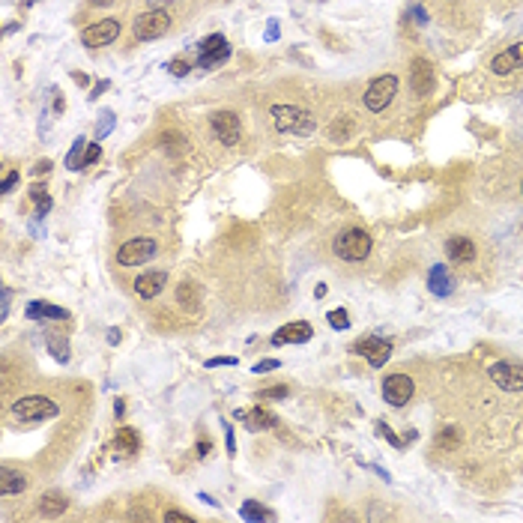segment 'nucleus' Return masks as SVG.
Here are the masks:
<instances>
[{
	"mask_svg": "<svg viewBox=\"0 0 523 523\" xmlns=\"http://www.w3.org/2000/svg\"><path fill=\"white\" fill-rule=\"evenodd\" d=\"M266 39H278V21H270V27H266Z\"/></svg>",
	"mask_w": 523,
	"mask_h": 523,
	"instance_id": "a18cd8bd",
	"label": "nucleus"
},
{
	"mask_svg": "<svg viewBox=\"0 0 523 523\" xmlns=\"http://www.w3.org/2000/svg\"><path fill=\"white\" fill-rule=\"evenodd\" d=\"M147 4H150V9H162V6L176 4V0H147Z\"/></svg>",
	"mask_w": 523,
	"mask_h": 523,
	"instance_id": "de8ad7c7",
	"label": "nucleus"
},
{
	"mask_svg": "<svg viewBox=\"0 0 523 523\" xmlns=\"http://www.w3.org/2000/svg\"><path fill=\"white\" fill-rule=\"evenodd\" d=\"M311 335H314V326L305 323V320H296V323H287L278 329L272 335V344L275 347H281V344H305L311 341Z\"/></svg>",
	"mask_w": 523,
	"mask_h": 523,
	"instance_id": "2eb2a0df",
	"label": "nucleus"
},
{
	"mask_svg": "<svg viewBox=\"0 0 523 523\" xmlns=\"http://www.w3.org/2000/svg\"><path fill=\"white\" fill-rule=\"evenodd\" d=\"M117 36H120V21L117 18H102L81 33V42H84V48H102V46H111Z\"/></svg>",
	"mask_w": 523,
	"mask_h": 523,
	"instance_id": "6e6552de",
	"label": "nucleus"
},
{
	"mask_svg": "<svg viewBox=\"0 0 523 523\" xmlns=\"http://www.w3.org/2000/svg\"><path fill=\"white\" fill-rule=\"evenodd\" d=\"M90 4H93V6H108L111 0H90Z\"/></svg>",
	"mask_w": 523,
	"mask_h": 523,
	"instance_id": "5fc2aeb1",
	"label": "nucleus"
},
{
	"mask_svg": "<svg viewBox=\"0 0 523 523\" xmlns=\"http://www.w3.org/2000/svg\"><path fill=\"white\" fill-rule=\"evenodd\" d=\"M270 114L275 120V129L278 132H291V135H311L317 129L314 117L308 111H299L293 105H272Z\"/></svg>",
	"mask_w": 523,
	"mask_h": 523,
	"instance_id": "f257e3e1",
	"label": "nucleus"
},
{
	"mask_svg": "<svg viewBox=\"0 0 523 523\" xmlns=\"http://www.w3.org/2000/svg\"><path fill=\"white\" fill-rule=\"evenodd\" d=\"M440 446H442V449H449V446H458V428H446V431H442V437H440Z\"/></svg>",
	"mask_w": 523,
	"mask_h": 523,
	"instance_id": "f704fd0d",
	"label": "nucleus"
},
{
	"mask_svg": "<svg viewBox=\"0 0 523 523\" xmlns=\"http://www.w3.org/2000/svg\"><path fill=\"white\" fill-rule=\"evenodd\" d=\"M350 132H353V120H350V117H341L338 123L329 129V138H332V141H338V144H344V141L350 138Z\"/></svg>",
	"mask_w": 523,
	"mask_h": 523,
	"instance_id": "c85d7f7f",
	"label": "nucleus"
},
{
	"mask_svg": "<svg viewBox=\"0 0 523 523\" xmlns=\"http://www.w3.org/2000/svg\"><path fill=\"white\" fill-rule=\"evenodd\" d=\"M517 69H523V42H515V46L503 48L491 60V72H496V75H511Z\"/></svg>",
	"mask_w": 523,
	"mask_h": 523,
	"instance_id": "4468645a",
	"label": "nucleus"
},
{
	"mask_svg": "<svg viewBox=\"0 0 523 523\" xmlns=\"http://www.w3.org/2000/svg\"><path fill=\"white\" fill-rule=\"evenodd\" d=\"M46 347L60 365H66L72 359V347H69V341H66L63 335H46Z\"/></svg>",
	"mask_w": 523,
	"mask_h": 523,
	"instance_id": "5701e85b",
	"label": "nucleus"
},
{
	"mask_svg": "<svg viewBox=\"0 0 523 523\" xmlns=\"http://www.w3.org/2000/svg\"><path fill=\"white\" fill-rule=\"evenodd\" d=\"M428 291H431L433 296H440V299L452 296V291H454V278H452V272H449L446 263H433V266H431V272H428Z\"/></svg>",
	"mask_w": 523,
	"mask_h": 523,
	"instance_id": "dca6fc26",
	"label": "nucleus"
},
{
	"mask_svg": "<svg viewBox=\"0 0 523 523\" xmlns=\"http://www.w3.org/2000/svg\"><path fill=\"white\" fill-rule=\"evenodd\" d=\"M176 299H180V305L188 308V311H197L200 308V299H197V287L183 281L180 287H176Z\"/></svg>",
	"mask_w": 523,
	"mask_h": 523,
	"instance_id": "bb28decb",
	"label": "nucleus"
},
{
	"mask_svg": "<svg viewBox=\"0 0 523 523\" xmlns=\"http://www.w3.org/2000/svg\"><path fill=\"white\" fill-rule=\"evenodd\" d=\"M353 353L365 356V359L371 362V368H380V365L389 362V356H392V344L380 341V338H365L359 344H353Z\"/></svg>",
	"mask_w": 523,
	"mask_h": 523,
	"instance_id": "f8f14e48",
	"label": "nucleus"
},
{
	"mask_svg": "<svg viewBox=\"0 0 523 523\" xmlns=\"http://www.w3.org/2000/svg\"><path fill=\"white\" fill-rule=\"evenodd\" d=\"M398 96V78L395 75H380L374 78L368 84V90H365V108L374 111V114H380L392 105V99Z\"/></svg>",
	"mask_w": 523,
	"mask_h": 523,
	"instance_id": "20e7f679",
	"label": "nucleus"
},
{
	"mask_svg": "<svg viewBox=\"0 0 523 523\" xmlns=\"http://www.w3.org/2000/svg\"><path fill=\"white\" fill-rule=\"evenodd\" d=\"M138 433H135V428H120L117 431V437H114V452L117 454H135L138 452Z\"/></svg>",
	"mask_w": 523,
	"mask_h": 523,
	"instance_id": "4be33fe9",
	"label": "nucleus"
},
{
	"mask_svg": "<svg viewBox=\"0 0 523 523\" xmlns=\"http://www.w3.org/2000/svg\"><path fill=\"white\" fill-rule=\"evenodd\" d=\"M165 284H168V275H165V272H159V270L144 272V275L135 278V293L141 299H155L165 291Z\"/></svg>",
	"mask_w": 523,
	"mask_h": 523,
	"instance_id": "f3484780",
	"label": "nucleus"
},
{
	"mask_svg": "<svg viewBox=\"0 0 523 523\" xmlns=\"http://www.w3.org/2000/svg\"><path fill=\"white\" fill-rule=\"evenodd\" d=\"M329 326L332 329H338V332H344V329H350V317H347V311L344 308H335V311H329Z\"/></svg>",
	"mask_w": 523,
	"mask_h": 523,
	"instance_id": "7c9ffc66",
	"label": "nucleus"
},
{
	"mask_svg": "<svg viewBox=\"0 0 523 523\" xmlns=\"http://www.w3.org/2000/svg\"><path fill=\"white\" fill-rule=\"evenodd\" d=\"M239 359L233 356H216V359H207V368H221V365H237Z\"/></svg>",
	"mask_w": 523,
	"mask_h": 523,
	"instance_id": "58836bf2",
	"label": "nucleus"
},
{
	"mask_svg": "<svg viewBox=\"0 0 523 523\" xmlns=\"http://www.w3.org/2000/svg\"><path fill=\"white\" fill-rule=\"evenodd\" d=\"M108 344H120V332H117V329L108 332Z\"/></svg>",
	"mask_w": 523,
	"mask_h": 523,
	"instance_id": "603ef678",
	"label": "nucleus"
},
{
	"mask_svg": "<svg viewBox=\"0 0 523 523\" xmlns=\"http://www.w3.org/2000/svg\"><path fill=\"white\" fill-rule=\"evenodd\" d=\"M155 251H159V246H155V239H129L120 246L117 251V263L120 266H141V263H150L155 258Z\"/></svg>",
	"mask_w": 523,
	"mask_h": 523,
	"instance_id": "423d86ee",
	"label": "nucleus"
},
{
	"mask_svg": "<svg viewBox=\"0 0 523 523\" xmlns=\"http://www.w3.org/2000/svg\"><path fill=\"white\" fill-rule=\"evenodd\" d=\"M197 454H200V458H207V454H209V442H197Z\"/></svg>",
	"mask_w": 523,
	"mask_h": 523,
	"instance_id": "3c124183",
	"label": "nucleus"
},
{
	"mask_svg": "<svg viewBox=\"0 0 523 523\" xmlns=\"http://www.w3.org/2000/svg\"><path fill=\"white\" fill-rule=\"evenodd\" d=\"M413 392H416V386L407 374H389L383 380V398H386V404H392V407H404L407 400L413 398Z\"/></svg>",
	"mask_w": 523,
	"mask_h": 523,
	"instance_id": "9d476101",
	"label": "nucleus"
},
{
	"mask_svg": "<svg viewBox=\"0 0 523 523\" xmlns=\"http://www.w3.org/2000/svg\"><path fill=\"white\" fill-rule=\"evenodd\" d=\"M446 258L452 263H470L475 260V242L466 237H449L446 239Z\"/></svg>",
	"mask_w": 523,
	"mask_h": 523,
	"instance_id": "a211bd4d",
	"label": "nucleus"
},
{
	"mask_svg": "<svg viewBox=\"0 0 523 523\" xmlns=\"http://www.w3.org/2000/svg\"><path fill=\"white\" fill-rule=\"evenodd\" d=\"M165 69H168L171 75H176V78H186L188 72H192V63L188 60H183V57H174L168 66H165Z\"/></svg>",
	"mask_w": 523,
	"mask_h": 523,
	"instance_id": "2f4dec72",
	"label": "nucleus"
},
{
	"mask_svg": "<svg viewBox=\"0 0 523 523\" xmlns=\"http://www.w3.org/2000/svg\"><path fill=\"white\" fill-rule=\"evenodd\" d=\"M84 153H87V138H75L72 150L66 153V168H69V171H84Z\"/></svg>",
	"mask_w": 523,
	"mask_h": 523,
	"instance_id": "a878e982",
	"label": "nucleus"
},
{
	"mask_svg": "<svg viewBox=\"0 0 523 523\" xmlns=\"http://www.w3.org/2000/svg\"><path fill=\"white\" fill-rule=\"evenodd\" d=\"M520 188H523V186H520Z\"/></svg>",
	"mask_w": 523,
	"mask_h": 523,
	"instance_id": "4d7b16f0",
	"label": "nucleus"
},
{
	"mask_svg": "<svg viewBox=\"0 0 523 523\" xmlns=\"http://www.w3.org/2000/svg\"><path fill=\"white\" fill-rule=\"evenodd\" d=\"M0 299H4V320L9 317V291L4 287V291H0Z\"/></svg>",
	"mask_w": 523,
	"mask_h": 523,
	"instance_id": "49530a36",
	"label": "nucleus"
},
{
	"mask_svg": "<svg viewBox=\"0 0 523 523\" xmlns=\"http://www.w3.org/2000/svg\"><path fill=\"white\" fill-rule=\"evenodd\" d=\"M433 87V66L425 57H416L410 63V90L416 96H428Z\"/></svg>",
	"mask_w": 523,
	"mask_h": 523,
	"instance_id": "ddd939ff",
	"label": "nucleus"
},
{
	"mask_svg": "<svg viewBox=\"0 0 523 523\" xmlns=\"http://www.w3.org/2000/svg\"><path fill=\"white\" fill-rule=\"evenodd\" d=\"M239 517L242 520H251V523H260V520H275V515L270 508H263L260 503H254V499H246L239 508Z\"/></svg>",
	"mask_w": 523,
	"mask_h": 523,
	"instance_id": "b1692460",
	"label": "nucleus"
},
{
	"mask_svg": "<svg viewBox=\"0 0 523 523\" xmlns=\"http://www.w3.org/2000/svg\"><path fill=\"white\" fill-rule=\"evenodd\" d=\"M132 30H135V36L141 42H153V39H159L171 30V15L165 13V9H150V13L135 18V27Z\"/></svg>",
	"mask_w": 523,
	"mask_h": 523,
	"instance_id": "39448f33",
	"label": "nucleus"
},
{
	"mask_svg": "<svg viewBox=\"0 0 523 523\" xmlns=\"http://www.w3.org/2000/svg\"><path fill=\"white\" fill-rule=\"evenodd\" d=\"M99 155H102V147L93 141V144H87V153H84V168H90V165L99 162Z\"/></svg>",
	"mask_w": 523,
	"mask_h": 523,
	"instance_id": "72a5a7b5",
	"label": "nucleus"
},
{
	"mask_svg": "<svg viewBox=\"0 0 523 523\" xmlns=\"http://www.w3.org/2000/svg\"><path fill=\"white\" fill-rule=\"evenodd\" d=\"M183 144H186V138L183 135H176V132H165L162 135V147L168 150V153H183Z\"/></svg>",
	"mask_w": 523,
	"mask_h": 523,
	"instance_id": "c756f323",
	"label": "nucleus"
},
{
	"mask_svg": "<svg viewBox=\"0 0 523 523\" xmlns=\"http://www.w3.org/2000/svg\"><path fill=\"white\" fill-rule=\"evenodd\" d=\"M491 380L503 389V392H523V365H511V362H496L487 368Z\"/></svg>",
	"mask_w": 523,
	"mask_h": 523,
	"instance_id": "9b49d317",
	"label": "nucleus"
},
{
	"mask_svg": "<svg viewBox=\"0 0 523 523\" xmlns=\"http://www.w3.org/2000/svg\"><path fill=\"white\" fill-rule=\"evenodd\" d=\"M213 135L225 144V147H237L239 138H242V126H239V117L233 114V111H218L213 114Z\"/></svg>",
	"mask_w": 523,
	"mask_h": 523,
	"instance_id": "1a4fd4ad",
	"label": "nucleus"
},
{
	"mask_svg": "<svg viewBox=\"0 0 523 523\" xmlns=\"http://www.w3.org/2000/svg\"><path fill=\"white\" fill-rule=\"evenodd\" d=\"M27 317L30 320H69V311H66L63 305L42 302V299H36V302L27 305Z\"/></svg>",
	"mask_w": 523,
	"mask_h": 523,
	"instance_id": "6ab92c4d",
	"label": "nucleus"
},
{
	"mask_svg": "<svg viewBox=\"0 0 523 523\" xmlns=\"http://www.w3.org/2000/svg\"><path fill=\"white\" fill-rule=\"evenodd\" d=\"M13 413L21 421H46L54 419L60 413V407L54 404L51 398H42V395H27V398H18L13 404Z\"/></svg>",
	"mask_w": 523,
	"mask_h": 523,
	"instance_id": "7ed1b4c3",
	"label": "nucleus"
},
{
	"mask_svg": "<svg viewBox=\"0 0 523 523\" xmlns=\"http://www.w3.org/2000/svg\"><path fill=\"white\" fill-rule=\"evenodd\" d=\"M123 413H126V400H123V398H117V404H114V416L120 419Z\"/></svg>",
	"mask_w": 523,
	"mask_h": 523,
	"instance_id": "09e8293b",
	"label": "nucleus"
},
{
	"mask_svg": "<svg viewBox=\"0 0 523 523\" xmlns=\"http://www.w3.org/2000/svg\"><path fill=\"white\" fill-rule=\"evenodd\" d=\"M410 13L416 15V21H419V25H428V15H425V9H421V6H413V9H410Z\"/></svg>",
	"mask_w": 523,
	"mask_h": 523,
	"instance_id": "c03bdc74",
	"label": "nucleus"
},
{
	"mask_svg": "<svg viewBox=\"0 0 523 523\" xmlns=\"http://www.w3.org/2000/svg\"><path fill=\"white\" fill-rule=\"evenodd\" d=\"M66 505H69V503H66V499H63L60 494H46V496L39 499V511H42L46 517H57V515H63Z\"/></svg>",
	"mask_w": 523,
	"mask_h": 523,
	"instance_id": "393cba45",
	"label": "nucleus"
},
{
	"mask_svg": "<svg viewBox=\"0 0 523 523\" xmlns=\"http://www.w3.org/2000/svg\"><path fill=\"white\" fill-rule=\"evenodd\" d=\"M230 57V46L221 33H213L197 46V66L200 69H216L218 63H225Z\"/></svg>",
	"mask_w": 523,
	"mask_h": 523,
	"instance_id": "0eeeda50",
	"label": "nucleus"
},
{
	"mask_svg": "<svg viewBox=\"0 0 523 523\" xmlns=\"http://www.w3.org/2000/svg\"><path fill=\"white\" fill-rule=\"evenodd\" d=\"M15 183H18V171H9V174L4 176V183H0V192H4V195H6V192H13V186H15Z\"/></svg>",
	"mask_w": 523,
	"mask_h": 523,
	"instance_id": "ea45409f",
	"label": "nucleus"
},
{
	"mask_svg": "<svg viewBox=\"0 0 523 523\" xmlns=\"http://www.w3.org/2000/svg\"><path fill=\"white\" fill-rule=\"evenodd\" d=\"M377 433H383V437H386L389 442H392V446H395V449H400V446H404V442H400V440L395 437V433H392V431H389V425H386V421H377Z\"/></svg>",
	"mask_w": 523,
	"mask_h": 523,
	"instance_id": "c9c22d12",
	"label": "nucleus"
},
{
	"mask_svg": "<svg viewBox=\"0 0 523 523\" xmlns=\"http://www.w3.org/2000/svg\"><path fill=\"white\" fill-rule=\"evenodd\" d=\"M48 171H51V159H42V162L33 165V176H42V174H48Z\"/></svg>",
	"mask_w": 523,
	"mask_h": 523,
	"instance_id": "79ce46f5",
	"label": "nucleus"
},
{
	"mask_svg": "<svg viewBox=\"0 0 523 523\" xmlns=\"http://www.w3.org/2000/svg\"><path fill=\"white\" fill-rule=\"evenodd\" d=\"M275 368H281L278 359H260L258 365H254V374H266V371H275Z\"/></svg>",
	"mask_w": 523,
	"mask_h": 523,
	"instance_id": "e433bc0d",
	"label": "nucleus"
},
{
	"mask_svg": "<svg viewBox=\"0 0 523 523\" xmlns=\"http://www.w3.org/2000/svg\"><path fill=\"white\" fill-rule=\"evenodd\" d=\"M314 296H317V299H323V296H326V284H317V291H314Z\"/></svg>",
	"mask_w": 523,
	"mask_h": 523,
	"instance_id": "864d4df0",
	"label": "nucleus"
},
{
	"mask_svg": "<svg viewBox=\"0 0 523 523\" xmlns=\"http://www.w3.org/2000/svg\"><path fill=\"white\" fill-rule=\"evenodd\" d=\"M225 440H228V452L230 454H237V442H233V431L225 425Z\"/></svg>",
	"mask_w": 523,
	"mask_h": 523,
	"instance_id": "37998d69",
	"label": "nucleus"
},
{
	"mask_svg": "<svg viewBox=\"0 0 523 523\" xmlns=\"http://www.w3.org/2000/svg\"><path fill=\"white\" fill-rule=\"evenodd\" d=\"M25 487H27V478L21 475L18 470L0 466V494H4V496H13V494H21Z\"/></svg>",
	"mask_w": 523,
	"mask_h": 523,
	"instance_id": "aec40b11",
	"label": "nucleus"
},
{
	"mask_svg": "<svg viewBox=\"0 0 523 523\" xmlns=\"http://www.w3.org/2000/svg\"><path fill=\"white\" fill-rule=\"evenodd\" d=\"M335 254H338L341 260H350V263L365 260L371 254V237H368V230H362V228L341 230L338 239H335Z\"/></svg>",
	"mask_w": 523,
	"mask_h": 523,
	"instance_id": "f03ea898",
	"label": "nucleus"
},
{
	"mask_svg": "<svg viewBox=\"0 0 523 523\" xmlns=\"http://www.w3.org/2000/svg\"><path fill=\"white\" fill-rule=\"evenodd\" d=\"M25 4H27V6H30V4H36V0H25Z\"/></svg>",
	"mask_w": 523,
	"mask_h": 523,
	"instance_id": "6e6d98bb",
	"label": "nucleus"
},
{
	"mask_svg": "<svg viewBox=\"0 0 523 523\" xmlns=\"http://www.w3.org/2000/svg\"><path fill=\"white\" fill-rule=\"evenodd\" d=\"M287 392H291L287 386H275V389H263L260 398H263V400H270V398H287Z\"/></svg>",
	"mask_w": 523,
	"mask_h": 523,
	"instance_id": "4c0bfd02",
	"label": "nucleus"
},
{
	"mask_svg": "<svg viewBox=\"0 0 523 523\" xmlns=\"http://www.w3.org/2000/svg\"><path fill=\"white\" fill-rule=\"evenodd\" d=\"M30 200H33V207H36L39 216H46L48 209H51V195H48L42 186H33V188H30Z\"/></svg>",
	"mask_w": 523,
	"mask_h": 523,
	"instance_id": "cd10ccee",
	"label": "nucleus"
},
{
	"mask_svg": "<svg viewBox=\"0 0 523 523\" xmlns=\"http://www.w3.org/2000/svg\"><path fill=\"white\" fill-rule=\"evenodd\" d=\"M165 520H174V523H192L195 517H192V515H183V511H168V515H165Z\"/></svg>",
	"mask_w": 523,
	"mask_h": 523,
	"instance_id": "a19ab883",
	"label": "nucleus"
},
{
	"mask_svg": "<svg viewBox=\"0 0 523 523\" xmlns=\"http://www.w3.org/2000/svg\"><path fill=\"white\" fill-rule=\"evenodd\" d=\"M237 419H242L251 431H266V428H275L278 425V419L270 413L266 407H254V413L246 416V413H237Z\"/></svg>",
	"mask_w": 523,
	"mask_h": 523,
	"instance_id": "412c9836",
	"label": "nucleus"
},
{
	"mask_svg": "<svg viewBox=\"0 0 523 523\" xmlns=\"http://www.w3.org/2000/svg\"><path fill=\"white\" fill-rule=\"evenodd\" d=\"M111 126H114V114H111V111H102V117H99V129H96V141H102L111 132Z\"/></svg>",
	"mask_w": 523,
	"mask_h": 523,
	"instance_id": "473e14b6",
	"label": "nucleus"
},
{
	"mask_svg": "<svg viewBox=\"0 0 523 523\" xmlns=\"http://www.w3.org/2000/svg\"><path fill=\"white\" fill-rule=\"evenodd\" d=\"M108 87H111V84H108V81H99V84H96V90H93V93H90V99H96V96H99V93H105V90H108Z\"/></svg>",
	"mask_w": 523,
	"mask_h": 523,
	"instance_id": "8fccbe9b",
	"label": "nucleus"
}]
</instances>
